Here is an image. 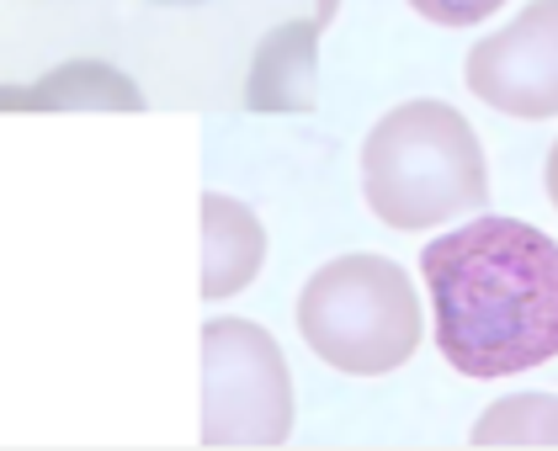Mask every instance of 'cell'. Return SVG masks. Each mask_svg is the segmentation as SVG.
Instances as JSON below:
<instances>
[{"instance_id": "cell-1", "label": "cell", "mask_w": 558, "mask_h": 451, "mask_svg": "<svg viewBox=\"0 0 558 451\" xmlns=\"http://www.w3.org/2000/svg\"><path fill=\"white\" fill-rule=\"evenodd\" d=\"M436 351L463 377H515L558 356V245L521 218H473L421 249Z\"/></svg>"}, {"instance_id": "cell-2", "label": "cell", "mask_w": 558, "mask_h": 451, "mask_svg": "<svg viewBox=\"0 0 558 451\" xmlns=\"http://www.w3.org/2000/svg\"><path fill=\"white\" fill-rule=\"evenodd\" d=\"M362 192L388 229L421 234L430 223L489 207V164L469 118L447 101H404L362 144Z\"/></svg>"}, {"instance_id": "cell-3", "label": "cell", "mask_w": 558, "mask_h": 451, "mask_svg": "<svg viewBox=\"0 0 558 451\" xmlns=\"http://www.w3.org/2000/svg\"><path fill=\"white\" fill-rule=\"evenodd\" d=\"M308 351L345 377H384L404 367L426 334L421 297L388 255H336L299 292Z\"/></svg>"}, {"instance_id": "cell-4", "label": "cell", "mask_w": 558, "mask_h": 451, "mask_svg": "<svg viewBox=\"0 0 558 451\" xmlns=\"http://www.w3.org/2000/svg\"><path fill=\"white\" fill-rule=\"evenodd\" d=\"M293 436V377L282 345L251 319L203 325V447L271 451Z\"/></svg>"}, {"instance_id": "cell-5", "label": "cell", "mask_w": 558, "mask_h": 451, "mask_svg": "<svg viewBox=\"0 0 558 451\" xmlns=\"http://www.w3.org/2000/svg\"><path fill=\"white\" fill-rule=\"evenodd\" d=\"M469 90L511 118H558V0H532L500 33L469 48Z\"/></svg>"}, {"instance_id": "cell-6", "label": "cell", "mask_w": 558, "mask_h": 451, "mask_svg": "<svg viewBox=\"0 0 558 451\" xmlns=\"http://www.w3.org/2000/svg\"><path fill=\"white\" fill-rule=\"evenodd\" d=\"M319 101V22H282L260 38L245 81L251 112H314Z\"/></svg>"}, {"instance_id": "cell-7", "label": "cell", "mask_w": 558, "mask_h": 451, "mask_svg": "<svg viewBox=\"0 0 558 451\" xmlns=\"http://www.w3.org/2000/svg\"><path fill=\"white\" fill-rule=\"evenodd\" d=\"M0 112H144V90L96 59H70L38 85H0Z\"/></svg>"}, {"instance_id": "cell-8", "label": "cell", "mask_w": 558, "mask_h": 451, "mask_svg": "<svg viewBox=\"0 0 558 451\" xmlns=\"http://www.w3.org/2000/svg\"><path fill=\"white\" fill-rule=\"evenodd\" d=\"M266 260V229L245 203L203 192V297H234L256 282Z\"/></svg>"}, {"instance_id": "cell-9", "label": "cell", "mask_w": 558, "mask_h": 451, "mask_svg": "<svg viewBox=\"0 0 558 451\" xmlns=\"http://www.w3.org/2000/svg\"><path fill=\"white\" fill-rule=\"evenodd\" d=\"M469 447L506 451V447H543L558 451V399L554 393H515L478 414L469 430Z\"/></svg>"}, {"instance_id": "cell-10", "label": "cell", "mask_w": 558, "mask_h": 451, "mask_svg": "<svg viewBox=\"0 0 558 451\" xmlns=\"http://www.w3.org/2000/svg\"><path fill=\"white\" fill-rule=\"evenodd\" d=\"M410 5L436 27H473V22L495 16L506 0H410Z\"/></svg>"}, {"instance_id": "cell-11", "label": "cell", "mask_w": 558, "mask_h": 451, "mask_svg": "<svg viewBox=\"0 0 558 451\" xmlns=\"http://www.w3.org/2000/svg\"><path fill=\"white\" fill-rule=\"evenodd\" d=\"M543 175H548V197H554V207H558V144L548 149V170H543Z\"/></svg>"}, {"instance_id": "cell-12", "label": "cell", "mask_w": 558, "mask_h": 451, "mask_svg": "<svg viewBox=\"0 0 558 451\" xmlns=\"http://www.w3.org/2000/svg\"><path fill=\"white\" fill-rule=\"evenodd\" d=\"M166 5H197V0H166Z\"/></svg>"}]
</instances>
